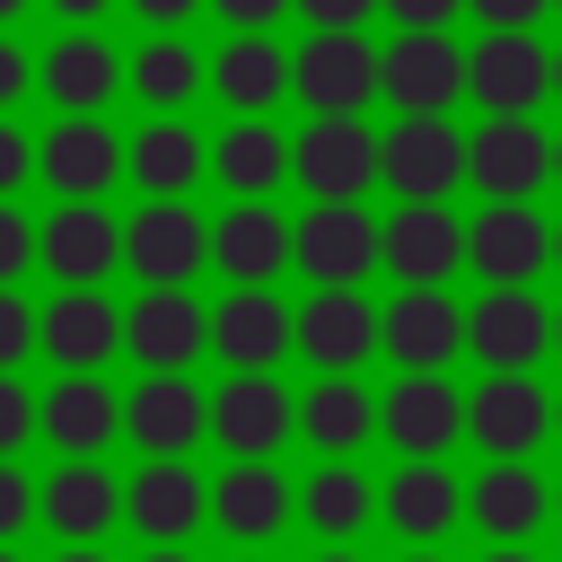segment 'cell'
<instances>
[{
  "mask_svg": "<svg viewBox=\"0 0 562 562\" xmlns=\"http://www.w3.org/2000/svg\"><path fill=\"white\" fill-rule=\"evenodd\" d=\"M465 97L483 105V123L492 114H527L536 123V105L553 97V53L536 35H483L465 53Z\"/></svg>",
  "mask_w": 562,
  "mask_h": 562,
  "instance_id": "obj_17",
  "label": "cell"
},
{
  "mask_svg": "<svg viewBox=\"0 0 562 562\" xmlns=\"http://www.w3.org/2000/svg\"><path fill=\"white\" fill-rule=\"evenodd\" d=\"M123 263L140 272V290H184L211 263V220L193 202H140L123 220Z\"/></svg>",
  "mask_w": 562,
  "mask_h": 562,
  "instance_id": "obj_5",
  "label": "cell"
},
{
  "mask_svg": "<svg viewBox=\"0 0 562 562\" xmlns=\"http://www.w3.org/2000/svg\"><path fill=\"white\" fill-rule=\"evenodd\" d=\"M465 518L492 536V544H527L544 518H553V483L536 465H483L465 483Z\"/></svg>",
  "mask_w": 562,
  "mask_h": 562,
  "instance_id": "obj_29",
  "label": "cell"
},
{
  "mask_svg": "<svg viewBox=\"0 0 562 562\" xmlns=\"http://www.w3.org/2000/svg\"><path fill=\"white\" fill-rule=\"evenodd\" d=\"M123 351L149 369V378H184L193 351H211V307L193 290H140L123 307Z\"/></svg>",
  "mask_w": 562,
  "mask_h": 562,
  "instance_id": "obj_14",
  "label": "cell"
},
{
  "mask_svg": "<svg viewBox=\"0 0 562 562\" xmlns=\"http://www.w3.org/2000/svg\"><path fill=\"white\" fill-rule=\"evenodd\" d=\"M316 562H360V553H351V544H325V553H316Z\"/></svg>",
  "mask_w": 562,
  "mask_h": 562,
  "instance_id": "obj_53",
  "label": "cell"
},
{
  "mask_svg": "<svg viewBox=\"0 0 562 562\" xmlns=\"http://www.w3.org/2000/svg\"><path fill=\"white\" fill-rule=\"evenodd\" d=\"M211 176H220L237 202H263V193L290 176V140H281L263 114H237V123L211 140Z\"/></svg>",
  "mask_w": 562,
  "mask_h": 562,
  "instance_id": "obj_34",
  "label": "cell"
},
{
  "mask_svg": "<svg viewBox=\"0 0 562 562\" xmlns=\"http://www.w3.org/2000/svg\"><path fill=\"white\" fill-rule=\"evenodd\" d=\"M553 518H562V483H553Z\"/></svg>",
  "mask_w": 562,
  "mask_h": 562,
  "instance_id": "obj_61",
  "label": "cell"
},
{
  "mask_svg": "<svg viewBox=\"0 0 562 562\" xmlns=\"http://www.w3.org/2000/svg\"><path fill=\"white\" fill-rule=\"evenodd\" d=\"M35 439V395L18 378H0V465H18V448Z\"/></svg>",
  "mask_w": 562,
  "mask_h": 562,
  "instance_id": "obj_38",
  "label": "cell"
},
{
  "mask_svg": "<svg viewBox=\"0 0 562 562\" xmlns=\"http://www.w3.org/2000/svg\"><path fill=\"white\" fill-rule=\"evenodd\" d=\"M35 527H53L61 544H105L123 527V483L105 465H53L35 483Z\"/></svg>",
  "mask_w": 562,
  "mask_h": 562,
  "instance_id": "obj_24",
  "label": "cell"
},
{
  "mask_svg": "<svg viewBox=\"0 0 562 562\" xmlns=\"http://www.w3.org/2000/svg\"><path fill=\"white\" fill-rule=\"evenodd\" d=\"M299 518H307L325 544H351V536L378 518V492H369L360 465H316V474L299 483Z\"/></svg>",
  "mask_w": 562,
  "mask_h": 562,
  "instance_id": "obj_35",
  "label": "cell"
},
{
  "mask_svg": "<svg viewBox=\"0 0 562 562\" xmlns=\"http://www.w3.org/2000/svg\"><path fill=\"white\" fill-rule=\"evenodd\" d=\"M465 439L483 448V465H527L553 439V395L536 378H483L465 395Z\"/></svg>",
  "mask_w": 562,
  "mask_h": 562,
  "instance_id": "obj_10",
  "label": "cell"
},
{
  "mask_svg": "<svg viewBox=\"0 0 562 562\" xmlns=\"http://www.w3.org/2000/svg\"><path fill=\"white\" fill-rule=\"evenodd\" d=\"M26 9H35V0H0V35H9V26L26 18Z\"/></svg>",
  "mask_w": 562,
  "mask_h": 562,
  "instance_id": "obj_51",
  "label": "cell"
},
{
  "mask_svg": "<svg viewBox=\"0 0 562 562\" xmlns=\"http://www.w3.org/2000/svg\"><path fill=\"white\" fill-rule=\"evenodd\" d=\"M35 263V220L18 202H0V290H18V272Z\"/></svg>",
  "mask_w": 562,
  "mask_h": 562,
  "instance_id": "obj_37",
  "label": "cell"
},
{
  "mask_svg": "<svg viewBox=\"0 0 562 562\" xmlns=\"http://www.w3.org/2000/svg\"><path fill=\"white\" fill-rule=\"evenodd\" d=\"M465 351L483 360V378H536V360L553 351V307L536 290H483L465 307Z\"/></svg>",
  "mask_w": 562,
  "mask_h": 562,
  "instance_id": "obj_3",
  "label": "cell"
},
{
  "mask_svg": "<svg viewBox=\"0 0 562 562\" xmlns=\"http://www.w3.org/2000/svg\"><path fill=\"white\" fill-rule=\"evenodd\" d=\"M553 184H562V140H553Z\"/></svg>",
  "mask_w": 562,
  "mask_h": 562,
  "instance_id": "obj_56",
  "label": "cell"
},
{
  "mask_svg": "<svg viewBox=\"0 0 562 562\" xmlns=\"http://www.w3.org/2000/svg\"><path fill=\"white\" fill-rule=\"evenodd\" d=\"M474 18H483V35H536V18L553 9V0H465Z\"/></svg>",
  "mask_w": 562,
  "mask_h": 562,
  "instance_id": "obj_42",
  "label": "cell"
},
{
  "mask_svg": "<svg viewBox=\"0 0 562 562\" xmlns=\"http://www.w3.org/2000/svg\"><path fill=\"white\" fill-rule=\"evenodd\" d=\"M61 9V35H97V18L114 9V0H53Z\"/></svg>",
  "mask_w": 562,
  "mask_h": 562,
  "instance_id": "obj_48",
  "label": "cell"
},
{
  "mask_svg": "<svg viewBox=\"0 0 562 562\" xmlns=\"http://www.w3.org/2000/svg\"><path fill=\"white\" fill-rule=\"evenodd\" d=\"M378 97L395 114H448L465 97V53L448 35H395L378 53Z\"/></svg>",
  "mask_w": 562,
  "mask_h": 562,
  "instance_id": "obj_22",
  "label": "cell"
},
{
  "mask_svg": "<svg viewBox=\"0 0 562 562\" xmlns=\"http://www.w3.org/2000/svg\"><path fill=\"white\" fill-rule=\"evenodd\" d=\"M123 79L140 88V105H167V114H176V105L202 88V53H193L184 35H149V44L123 61Z\"/></svg>",
  "mask_w": 562,
  "mask_h": 562,
  "instance_id": "obj_36",
  "label": "cell"
},
{
  "mask_svg": "<svg viewBox=\"0 0 562 562\" xmlns=\"http://www.w3.org/2000/svg\"><path fill=\"white\" fill-rule=\"evenodd\" d=\"M290 263L316 290H360L378 272V220L360 202H316V211L290 220Z\"/></svg>",
  "mask_w": 562,
  "mask_h": 562,
  "instance_id": "obj_2",
  "label": "cell"
},
{
  "mask_svg": "<svg viewBox=\"0 0 562 562\" xmlns=\"http://www.w3.org/2000/svg\"><path fill=\"white\" fill-rule=\"evenodd\" d=\"M35 351V307L18 290H0V378H18V360Z\"/></svg>",
  "mask_w": 562,
  "mask_h": 562,
  "instance_id": "obj_39",
  "label": "cell"
},
{
  "mask_svg": "<svg viewBox=\"0 0 562 562\" xmlns=\"http://www.w3.org/2000/svg\"><path fill=\"white\" fill-rule=\"evenodd\" d=\"M553 263H562V220H553Z\"/></svg>",
  "mask_w": 562,
  "mask_h": 562,
  "instance_id": "obj_58",
  "label": "cell"
},
{
  "mask_svg": "<svg viewBox=\"0 0 562 562\" xmlns=\"http://www.w3.org/2000/svg\"><path fill=\"white\" fill-rule=\"evenodd\" d=\"M465 184L483 202H527L536 184H553V132H536L527 114H492L483 132H465Z\"/></svg>",
  "mask_w": 562,
  "mask_h": 562,
  "instance_id": "obj_11",
  "label": "cell"
},
{
  "mask_svg": "<svg viewBox=\"0 0 562 562\" xmlns=\"http://www.w3.org/2000/svg\"><path fill=\"white\" fill-rule=\"evenodd\" d=\"M553 9H562V0H553Z\"/></svg>",
  "mask_w": 562,
  "mask_h": 562,
  "instance_id": "obj_63",
  "label": "cell"
},
{
  "mask_svg": "<svg viewBox=\"0 0 562 562\" xmlns=\"http://www.w3.org/2000/svg\"><path fill=\"white\" fill-rule=\"evenodd\" d=\"M26 176H35V140H26V132H18L9 114H0V202H9V193H18Z\"/></svg>",
  "mask_w": 562,
  "mask_h": 562,
  "instance_id": "obj_44",
  "label": "cell"
},
{
  "mask_svg": "<svg viewBox=\"0 0 562 562\" xmlns=\"http://www.w3.org/2000/svg\"><path fill=\"white\" fill-rule=\"evenodd\" d=\"M404 562H448V553H439V544H430V553H404Z\"/></svg>",
  "mask_w": 562,
  "mask_h": 562,
  "instance_id": "obj_54",
  "label": "cell"
},
{
  "mask_svg": "<svg viewBox=\"0 0 562 562\" xmlns=\"http://www.w3.org/2000/svg\"><path fill=\"white\" fill-rule=\"evenodd\" d=\"M211 9H220L237 35H263V26H281V9H290V0H211Z\"/></svg>",
  "mask_w": 562,
  "mask_h": 562,
  "instance_id": "obj_46",
  "label": "cell"
},
{
  "mask_svg": "<svg viewBox=\"0 0 562 562\" xmlns=\"http://www.w3.org/2000/svg\"><path fill=\"white\" fill-rule=\"evenodd\" d=\"M378 184L395 202H448L465 184V132L448 114H395V132H378Z\"/></svg>",
  "mask_w": 562,
  "mask_h": 562,
  "instance_id": "obj_1",
  "label": "cell"
},
{
  "mask_svg": "<svg viewBox=\"0 0 562 562\" xmlns=\"http://www.w3.org/2000/svg\"><path fill=\"white\" fill-rule=\"evenodd\" d=\"M35 176L61 193V202H105L123 184V132H105L97 114H61L44 140H35Z\"/></svg>",
  "mask_w": 562,
  "mask_h": 562,
  "instance_id": "obj_18",
  "label": "cell"
},
{
  "mask_svg": "<svg viewBox=\"0 0 562 562\" xmlns=\"http://www.w3.org/2000/svg\"><path fill=\"white\" fill-rule=\"evenodd\" d=\"M378 518H386L413 553H430L448 527H465V483H457L448 465H395V474L378 483Z\"/></svg>",
  "mask_w": 562,
  "mask_h": 562,
  "instance_id": "obj_25",
  "label": "cell"
},
{
  "mask_svg": "<svg viewBox=\"0 0 562 562\" xmlns=\"http://www.w3.org/2000/svg\"><path fill=\"white\" fill-rule=\"evenodd\" d=\"M123 439L140 457H184L193 439H211V395L193 378H140L123 395Z\"/></svg>",
  "mask_w": 562,
  "mask_h": 562,
  "instance_id": "obj_23",
  "label": "cell"
},
{
  "mask_svg": "<svg viewBox=\"0 0 562 562\" xmlns=\"http://www.w3.org/2000/svg\"><path fill=\"white\" fill-rule=\"evenodd\" d=\"M140 562H193V553H184V544H149Z\"/></svg>",
  "mask_w": 562,
  "mask_h": 562,
  "instance_id": "obj_52",
  "label": "cell"
},
{
  "mask_svg": "<svg viewBox=\"0 0 562 562\" xmlns=\"http://www.w3.org/2000/svg\"><path fill=\"white\" fill-rule=\"evenodd\" d=\"M553 351H562V307H553Z\"/></svg>",
  "mask_w": 562,
  "mask_h": 562,
  "instance_id": "obj_59",
  "label": "cell"
},
{
  "mask_svg": "<svg viewBox=\"0 0 562 562\" xmlns=\"http://www.w3.org/2000/svg\"><path fill=\"white\" fill-rule=\"evenodd\" d=\"M290 351H307L316 378H360V360L378 351V307L360 290H316L307 307H290Z\"/></svg>",
  "mask_w": 562,
  "mask_h": 562,
  "instance_id": "obj_21",
  "label": "cell"
},
{
  "mask_svg": "<svg viewBox=\"0 0 562 562\" xmlns=\"http://www.w3.org/2000/svg\"><path fill=\"white\" fill-rule=\"evenodd\" d=\"M290 176L307 184V202H360L378 184V132L360 114H316L290 140Z\"/></svg>",
  "mask_w": 562,
  "mask_h": 562,
  "instance_id": "obj_4",
  "label": "cell"
},
{
  "mask_svg": "<svg viewBox=\"0 0 562 562\" xmlns=\"http://www.w3.org/2000/svg\"><path fill=\"white\" fill-rule=\"evenodd\" d=\"M465 263L483 272V290H527L553 263V220L536 202H483L465 220Z\"/></svg>",
  "mask_w": 562,
  "mask_h": 562,
  "instance_id": "obj_7",
  "label": "cell"
},
{
  "mask_svg": "<svg viewBox=\"0 0 562 562\" xmlns=\"http://www.w3.org/2000/svg\"><path fill=\"white\" fill-rule=\"evenodd\" d=\"M0 562H26V553H18V544H0Z\"/></svg>",
  "mask_w": 562,
  "mask_h": 562,
  "instance_id": "obj_60",
  "label": "cell"
},
{
  "mask_svg": "<svg viewBox=\"0 0 562 562\" xmlns=\"http://www.w3.org/2000/svg\"><path fill=\"white\" fill-rule=\"evenodd\" d=\"M290 9H299L316 35H360V18H369L378 0H290Z\"/></svg>",
  "mask_w": 562,
  "mask_h": 562,
  "instance_id": "obj_43",
  "label": "cell"
},
{
  "mask_svg": "<svg viewBox=\"0 0 562 562\" xmlns=\"http://www.w3.org/2000/svg\"><path fill=\"white\" fill-rule=\"evenodd\" d=\"M378 351L404 378H448V360L465 351V307L448 290H395L378 307Z\"/></svg>",
  "mask_w": 562,
  "mask_h": 562,
  "instance_id": "obj_9",
  "label": "cell"
},
{
  "mask_svg": "<svg viewBox=\"0 0 562 562\" xmlns=\"http://www.w3.org/2000/svg\"><path fill=\"white\" fill-rule=\"evenodd\" d=\"M53 562H105V544H61Z\"/></svg>",
  "mask_w": 562,
  "mask_h": 562,
  "instance_id": "obj_49",
  "label": "cell"
},
{
  "mask_svg": "<svg viewBox=\"0 0 562 562\" xmlns=\"http://www.w3.org/2000/svg\"><path fill=\"white\" fill-rule=\"evenodd\" d=\"M35 263L61 281V290H97L114 263H123V220L105 202H61L44 228H35Z\"/></svg>",
  "mask_w": 562,
  "mask_h": 562,
  "instance_id": "obj_20",
  "label": "cell"
},
{
  "mask_svg": "<svg viewBox=\"0 0 562 562\" xmlns=\"http://www.w3.org/2000/svg\"><path fill=\"white\" fill-rule=\"evenodd\" d=\"M553 97H562V53H553Z\"/></svg>",
  "mask_w": 562,
  "mask_h": 562,
  "instance_id": "obj_57",
  "label": "cell"
},
{
  "mask_svg": "<svg viewBox=\"0 0 562 562\" xmlns=\"http://www.w3.org/2000/svg\"><path fill=\"white\" fill-rule=\"evenodd\" d=\"M35 351L61 378H105V360L123 351V307L105 290H53L35 307Z\"/></svg>",
  "mask_w": 562,
  "mask_h": 562,
  "instance_id": "obj_8",
  "label": "cell"
},
{
  "mask_svg": "<svg viewBox=\"0 0 562 562\" xmlns=\"http://www.w3.org/2000/svg\"><path fill=\"white\" fill-rule=\"evenodd\" d=\"M290 430H299V395L281 378H228L211 395V439L228 448V465H272Z\"/></svg>",
  "mask_w": 562,
  "mask_h": 562,
  "instance_id": "obj_15",
  "label": "cell"
},
{
  "mask_svg": "<svg viewBox=\"0 0 562 562\" xmlns=\"http://www.w3.org/2000/svg\"><path fill=\"white\" fill-rule=\"evenodd\" d=\"M202 518H211V483L184 457H140V474L123 483V527L140 544H184Z\"/></svg>",
  "mask_w": 562,
  "mask_h": 562,
  "instance_id": "obj_19",
  "label": "cell"
},
{
  "mask_svg": "<svg viewBox=\"0 0 562 562\" xmlns=\"http://www.w3.org/2000/svg\"><path fill=\"white\" fill-rule=\"evenodd\" d=\"M553 439H562V395H553Z\"/></svg>",
  "mask_w": 562,
  "mask_h": 562,
  "instance_id": "obj_55",
  "label": "cell"
},
{
  "mask_svg": "<svg viewBox=\"0 0 562 562\" xmlns=\"http://www.w3.org/2000/svg\"><path fill=\"white\" fill-rule=\"evenodd\" d=\"M211 263H220L237 290L281 281V263H290V220H281L272 202H237V211H220V220H211Z\"/></svg>",
  "mask_w": 562,
  "mask_h": 562,
  "instance_id": "obj_28",
  "label": "cell"
},
{
  "mask_svg": "<svg viewBox=\"0 0 562 562\" xmlns=\"http://www.w3.org/2000/svg\"><path fill=\"white\" fill-rule=\"evenodd\" d=\"M483 562H536V553H527V544H492Z\"/></svg>",
  "mask_w": 562,
  "mask_h": 562,
  "instance_id": "obj_50",
  "label": "cell"
},
{
  "mask_svg": "<svg viewBox=\"0 0 562 562\" xmlns=\"http://www.w3.org/2000/svg\"><path fill=\"white\" fill-rule=\"evenodd\" d=\"M35 439L61 457V465H97L114 439H123V395L105 378H53L35 395Z\"/></svg>",
  "mask_w": 562,
  "mask_h": 562,
  "instance_id": "obj_13",
  "label": "cell"
},
{
  "mask_svg": "<svg viewBox=\"0 0 562 562\" xmlns=\"http://www.w3.org/2000/svg\"><path fill=\"white\" fill-rule=\"evenodd\" d=\"M26 88H35V61H26V44H18V35H0V114H9Z\"/></svg>",
  "mask_w": 562,
  "mask_h": 562,
  "instance_id": "obj_45",
  "label": "cell"
},
{
  "mask_svg": "<svg viewBox=\"0 0 562 562\" xmlns=\"http://www.w3.org/2000/svg\"><path fill=\"white\" fill-rule=\"evenodd\" d=\"M211 351L228 360V378H272V360L290 351V307L272 290H228L211 307Z\"/></svg>",
  "mask_w": 562,
  "mask_h": 562,
  "instance_id": "obj_26",
  "label": "cell"
},
{
  "mask_svg": "<svg viewBox=\"0 0 562 562\" xmlns=\"http://www.w3.org/2000/svg\"><path fill=\"white\" fill-rule=\"evenodd\" d=\"M202 79H211L220 105L263 114V105H281V88H290V53H281L272 35H228V44L202 61Z\"/></svg>",
  "mask_w": 562,
  "mask_h": 562,
  "instance_id": "obj_32",
  "label": "cell"
},
{
  "mask_svg": "<svg viewBox=\"0 0 562 562\" xmlns=\"http://www.w3.org/2000/svg\"><path fill=\"white\" fill-rule=\"evenodd\" d=\"M26 527H35V483L18 465H0V544H18Z\"/></svg>",
  "mask_w": 562,
  "mask_h": 562,
  "instance_id": "obj_40",
  "label": "cell"
},
{
  "mask_svg": "<svg viewBox=\"0 0 562 562\" xmlns=\"http://www.w3.org/2000/svg\"><path fill=\"white\" fill-rule=\"evenodd\" d=\"M386 18H395V35H448V18L465 9V0H378Z\"/></svg>",
  "mask_w": 562,
  "mask_h": 562,
  "instance_id": "obj_41",
  "label": "cell"
},
{
  "mask_svg": "<svg viewBox=\"0 0 562 562\" xmlns=\"http://www.w3.org/2000/svg\"><path fill=\"white\" fill-rule=\"evenodd\" d=\"M193 9H202V0H132V18H140V26H158V35H176Z\"/></svg>",
  "mask_w": 562,
  "mask_h": 562,
  "instance_id": "obj_47",
  "label": "cell"
},
{
  "mask_svg": "<svg viewBox=\"0 0 562 562\" xmlns=\"http://www.w3.org/2000/svg\"><path fill=\"white\" fill-rule=\"evenodd\" d=\"M378 263L404 290H448V272L465 263V220L448 202H395L378 220Z\"/></svg>",
  "mask_w": 562,
  "mask_h": 562,
  "instance_id": "obj_6",
  "label": "cell"
},
{
  "mask_svg": "<svg viewBox=\"0 0 562 562\" xmlns=\"http://www.w3.org/2000/svg\"><path fill=\"white\" fill-rule=\"evenodd\" d=\"M246 562H263V553H246Z\"/></svg>",
  "mask_w": 562,
  "mask_h": 562,
  "instance_id": "obj_62",
  "label": "cell"
},
{
  "mask_svg": "<svg viewBox=\"0 0 562 562\" xmlns=\"http://www.w3.org/2000/svg\"><path fill=\"white\" fill-rule=\"evenodd\" d=\"M202 167H211V149H202V132L176 123V114H158V123H140V132L123 140V176L140 184V202H184Z\"/></svg>",
  "mask_w": 562,
  "mask_h": 562,
  "instance_id": "obj_27",
  "label": "cell"
},
{
  "mask_svg": "<svg viewBox=\"0 0 562 562\" xmlns=\"http://www.w3.org/2000/svg\"><path fill=\"white\" fill-rule=\"evenodd\" d=\"M299 439L325 448V465H351L360 439H378V395H369L360 378H316V386L299 395Z\"/></svg>",
  "mask_w": 562,
  "mask_h": 562,
  "instance_id": "obj_31",
  "label": "cell"
},
{
  "mask_svg": "<svg viewBox=\"0 0 562 562\" xmlns=\"http://www.w3.org/2000/svg\"><path fill=\"white\" fill-rule=\"evenodd\" d=\"M378 439L404 457V465H439L457 439H465V395L448 378H395L378 395Z\"/></svg>",
  "mask_w": 562,
  "mask_h": 562,
  "instance_id": "obj_12",
  "label": "cell"
},
{
  "mask_svg": "<svg viewBox=\"0 0 562 562\" xmlns=\"http://www.w3.org/2000/svg\"><path fill=\"white\" fill-rule=\"evenodd\" d=\"M299 509V492L281 483V465H228L220 483H211V518L237 536V544H263V536H281V518Z\"/></svg>",
  "mask_w": 562,
  "mask_h": 562,
  "instance_id": "obj_33",
  "label": "cell"
},
{
  "mask_svg": "<svg viewBox=\"0 0 562 562\" xmlns=\"http://www.w3.org/2000/svg\"><path fill=\"white\" fill-rule=\"evenodd\" d=\"M35 88L61 105V114H105V97L123 88V53L105 35H61L44 61H35Z\"/></svg>",
  "mask_w": 562,
  "mask_h": 562,
  "instance_id": "obj_30",
  "label": "cell"
},
{
  "mask_svg": "<svg viewBox=\"0 0 562 562\" xmlns=\"http://www.w3.org/2000/svg\"><path fill=\"white\" fill-rule=\"evenodd\" d=\"M290 97L307 114H360L378 97V44L369 35H307L290 53Z\"/></svg>",
  "mask_w": 562,
  "mask_h": 562,
  "instance_id": "obj_16",
  "label": "cell"
}]
</instances>
